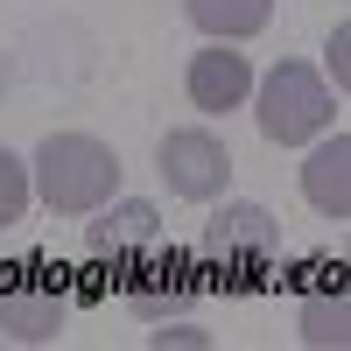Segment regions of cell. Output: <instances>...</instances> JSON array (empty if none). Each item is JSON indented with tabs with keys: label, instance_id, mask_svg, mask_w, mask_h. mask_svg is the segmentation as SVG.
Here are the masks:
<instances>
[{
	"label": "cell",
	"instance_id": "30bf717a",
	"mask_svg": "<svg viewBox=\"0 0 351 351\" xmlns=\"http://www.w3.org/2000/svg\"><path fill=\"white\" fill-rule=\"evenodd\" d=\"M302 344H316V351H344V344H351V309H344V295H309V302H302Z\"/></svg>",
	"mask_w": 351,
	"mask_h": 351
},
{
	"label": "cell",
	"instance_id": "3957f363",
	"mask_svg": "<svg viewBox=\"0 0 351 351\" xmlns=\"http://www.w3.org/2000/svg\"><path fill=\"white\" fill-rule=\"evenodd\" d=\"M155 169H162V183L183 197V204H211V197H225V183H232L225 141L204 134V127H176V134H162Z\"/></svg>",
	"mask_w": 351,
	"mask_h": 351
},
{
	"label": "cell",
	"instance_id": "9c48e42d",
	"mask_svg": "<svg viewBox=\"0 0 351 351\" xmlns=\"http://www.w3.org/2000/svg\"><path fill=\"white\" fill-rule=\"evenodd\" d=\"M183 8L211 43H246L274 21V0H183Z\"/></svg>",
	"mask_w": 351,
	"mask_h": 351
},
{
	"label": "cell",
	"instance_id": "4fadbf2b",
	"mask_svg": "<svg viewBox=\"0 0 351 351\" xmlns=\"http://www.w3.org/2000/svg\"><path fill=\"white\" fill-rule=\"evenodd\" d=\"M155 344H204V330L197 324H169V330H148Z\"/></svg>",
	"mask_w": 351,
	"mask_h": 351
},
{
	"label": "cell",
	"instance_id": "5b68a950",
	"mask_svg": "<svg viewBox=\"0 0 351 351\" xmlns=\"http://www.w3.org/2000/svg\"><path fill=\"white\" fill-rule=\"evenodd\" d=\"M204 246L218 260H267L281 246V225H274V211H260V204H225V211L204 225Z\"/></svg>",
	"mask_w": 351,
	"mask_h": 351
},
{
	"label": "cell",
	"instance_id": "7c38bea8",
	"mask_svg": "<svg viewBox=\"0 0 351 351\" xmlns=\"http://www.w3.org/2000/svg\"><path fill=\"white\" fill-rule=\"evenodd\" d=\"M344 49H351V28L337 21V28H330V77H337V84H344V71H351V56H344Z\"/></svg>",
	"mask_w": 351,
	"mask_h": 351
},
{
	"label": "cell",
	"instance_id": "8992f818",
	"mask_svg": "<svg viewBox=\"0 0 351 351\" xmlns=\"http://www.w3.org/2000/svg\"><path fill=\"white\" fill-rule=\"evenodd\" d=\"M302 197L324 218H351V134L330 127V141H316L302 162Z\"/></svg>",
	"mask_w": 351,
	"mask_h": 351
},
{
	"label": "cell",
	"instance_id": "7a4b0ae2",
	"mask_svg": "<svg viewBox=\"0 0 351 351\" xmlns=\"http://www.w3.org/2000/svg\"><path fill=\"white\" fill-rule=\"evenodd\" d=\"M330 84L316 77L302 56H288V64H274L267 77H260V106H253V120L260 134L274 141V148H302V141L316 134H330Z\"/></svg>",
	"mask_w": 351,
	"mask_h": 351
},
{
	"label": "cell",
	"instance_id": "52a82bcc",
	"mask_svg": "<svg viewBox=\"0 0 351 351\" xmlns=\"http://www.w3.org/2000/svg\"><path fill=\"white\" fill-rule=\"evenodd\" d=\"M155 239H162V211H155V204H141V197H127V204H106V218H92V232H84V246H92L99 260L148 253Z\"/></svg>",
	"mask_w": 351,
	"mask_h": 351
},
{
	"label": "cell",
	"instance_id": "8fae6325",
	"mask_svg": "<svg viewBox=\"0 0 351 351\" xmlns=\"http://www.w3.org/2000/svg\"><path fill=\"white\" fill-rule=\"evenodd\" d=\"M21 211H28V169H21V155L0 148V225H14Z\"/></svg>",
	"mask_w": 351,
	"mask_h": 351
},
{
	"label": "cell",
	"instance_id": "277c9868",
	"mask_svg": "<svg viewBox=\"0 0 351 351\" xmlns=\"http://www.w3.org/2000/svg\"><path fill=\"white\" fill-rule=\"evenodd\" d=\"M183 84H190V106L197 112H232V106L253 99V71H246L239 49H197L190 71H183Z\"/></svg>",
	"mask_w": 351,
	"mask_h": 351
},
{
	"label": "cell",
	"instance_id": "ba28073f",
	"mask_svg": "<svg viewBox=\"0 0 351 351\" xmlns=\"http://www.w3.org/2000/svg\"><path fill=\"white\" fill-rule=\"evenodd\" d=\"M64 324H71L64 295H0V337L14 344H56Z\"/></svg>",
	"mask_w": 351,
	"mask_h": 351
},
{
	"label": "cell",
	"instance_id": "6da1fadb",
	"mask_svg": "<svg viewBox=\"0 0 351 351\" xmlns=\"http://www.w3.org/2000/svg\"><path fill=\"white\" fill-rule=\"evenodd\" d=\"M49 211L84 218V211H106L112 190H120V155L106 148L99 134H49L36 148V176H28Z\"/></svg>",
	"mask_w": 351,
	"mask_h": 351
}]
</instances>
